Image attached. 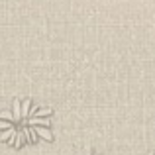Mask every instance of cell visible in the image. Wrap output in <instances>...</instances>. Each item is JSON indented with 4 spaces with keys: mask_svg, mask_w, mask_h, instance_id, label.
<instances>
[{
    "mask_svg": "<svg viewBox=\"0 0 155 155\" xmlns=\"http://www.w3.org/2000/svg\"><path fill=\"white\" fill-rule=\"evenodd\" d=\"M30 128H34V126H41V128H49V120L47 118H38V116H31V118H28V122H26Z\"/></svg>",
    "mask_w": 155,
    "mask_h": 155,
    "instance_id": "obj_1",
    "label": "cell"
},
{
    "mask_svg": "<svg viewBox=\"0 0 155 155\" xmlns=\"http://www.w3.org/2000/svg\"><path fill=\"white\" fill-rule=\"evenodd\" d=\"M34 132L38 134L39 137H43V140H47V141H51V140H53V136H51L49 128H41V126H34Z\"/></svg>",
    "mask_w": 155,
    "mask_h": 155,
    "instance_id": "obj_2",
    "label": "cell"
},
{
    "mask_svg": "<svg viewBox=\"0 0 155 155\" xmlns=\"http://www.w3.org/2000/svg\"><path fill=\"white\" fill-rule=\"evenodd\" d=\"M12 112H14V122H22V102L20 100L12 102Z\"/></svg>",
    "mask_w": 155,
    "mask_h": 155,
    "instance_id": "obj_3",
    "label": "cell"
},
{
    "mask_svg": "<svg viewBox=\"0 0 155 155\" xmlns=\"http://www.w3.org/2000/svg\"><path fill=\"white\" fill-rule=\"evenodd\" d=\"M30 106H31V100H24L22 102V120L30 118Z\"/></svg>",
    "mask_w": 155,
    "mask_h": 155,
    "instance_id": "obj_4",
    "label": "cell"
},
{
    "mask_svg": "<svg viewBox=\"0 0 155 155\" xmlns=\"http://www.w3.org/2000/svg\"><path fill=\"white\" fill-rule=\"evenodd\" d=\"M34 116H38V118H43V116H49L51 114V108H41V110H35V112H31ZM31 114H30V118H31Z\"/></svg>",
    "mask_w": 155,
    "mask_h": 155,
    "instance_id": "obj_5",
    "label": "cell"
},
{
    "mask_svg": "<svg viewBox=\"0 0 155 155\" xmlns=\"http://www.w3.org/2000/svg\"><path fill=\"white\" fill-rule=\"evenodd\" d=\"M10 128H14V122L0 120V132H4V130H10Z\"/></svg>",
    "mask_w": 155,
    "mask_h": 155,
    "instance_id": "obj_6",
    "label": "cell"
},
{
    "mask_svg": "<svg viewBox=\"0 0 155 155\" xmlns=\"http://www.w3.org/2000/svg\"><path fill=\"white\" fill-rule=\"evenodd\" d=\"M0 120H8V122H14V112H0Z\"/></svg>",
    "mask_w": 155,
    "mask_h": 155,
    "instance_id": "obj_7",
    "label": "cell"
},
{
    "mask_svg": "<svg viewBox=\"0 0 155 155\" xmlns=\"http://www.w3.org/2000/svg\"><path fill=\"white\" fill-rule=\"evenodd\" d=\"M149 155H155V153H149Z\"/></svg>",
    "mask_w": 155,
    "mask_h": 155,
    "instance_id": "obj_8",
    "label": "cell"
}]
</instances>
